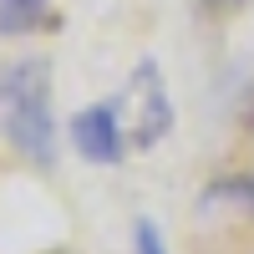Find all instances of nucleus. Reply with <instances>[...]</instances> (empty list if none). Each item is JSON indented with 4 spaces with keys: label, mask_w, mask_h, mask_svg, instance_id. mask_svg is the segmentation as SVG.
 <instances>
[{
    "label": "nucleus",
    "mask_w": 254,
    "mask_h": 254,
    "mask_svg": "<svg viewBox=\"0 0 254 254\" xmlns=\"http://www.w3.org/2000/svg\"><path fill=\"white\" fill-rule=\"evenodd\" d=\"M0 132L31 163L56 158V122H51V81L41 61H15L0 71Z\"/></svg>",
    "instance_id": "1"
},
{
    "label": "nucleus",
    "mask_w": 254,
    "mask_h": 254,
    "mask_svg": "<svg viewBox=\"0 0 254 254\" xmlns=\"http://www.w3.org/2000/svg\"><path fill=\"white\" fill-rule=\"evenodd\" d=\"M117 112H132L127 117L132 147H153L168 127H173V102H168V87L158 76V61H137V71H132V81H127Z\"/></svg>",
    "instance_id": "2"
},
{
    "label": "nucleus",
    "mask_w": 254,
    "mask_h": 254,
    "mask_svg": "<svg viewBox=\"0 0 254 254\" xmlns=\"http://www.w3.org/2000/svg\"><path fill=\"white\" fill-rule=\"evenodd\" d=\"M71 142L81 158L92 163H122V147H127V127L117 102H97V107H81L71 117Z\"/></svg>",
    "instance_id": "3"
},
{
    "label": "nucleus",
    "mask_w": 254,
    "mask_h": 254,
    "mask_svg": "<svg viewBox=\"0 0 254 254\" xmlns=\"http://www.w3.org/2000/svg\"><path fill=\"white\" fill-rule=\"evenodd\" d=\"M41 15H46V0H0V31L5 36L31 31Z\"/></svg>",
    "instance_id": "4"
},
{
    "label": "nucleus",
    "mask_w": 254,
    "mask_h": 254,
    "mask_svg": "<svg viewBox=\"0 0 254 254\" xmlns=\"http://www.w3.org/2000/svg\"><path fill=\"white\" fill-rule=\"evenodd\" d=\"M132 254H168L153 219H137V229H132Z\"/></svg>",
    "instance_id": "5"
},
{
    "label": "nucleus",
    "mask_w": 254,
    "mask_h": 254,
    "mask_svg": "<svg viewBox=\"0 0 254 254\" xmlns=\"http://www.w3.org/2000/svg\"><path fill=\"white\" fill-rule=\"evenodd\" d=\"M234 193H244V203H249V208H254V173H249V178H239V183H234Z\"/></svg>",
    "instance_id": "6"
},
{
    "label": "nucleus",
    "mask_w": 254,
    "mask_h": 254,
    "mask_svg": "<svg viewBox=\"0 0 254 254\" xmlns=\"http://www.w3.org/2000/svg\"><path fill=\"white\" fill-rule=\"evenodd\" d=\"M208 10H239V5H249V0H203Z\"/></svg>",
    "instance_id": "7"
}]
</instances>
